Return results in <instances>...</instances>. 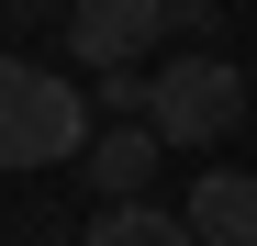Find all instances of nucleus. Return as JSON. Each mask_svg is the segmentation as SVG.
<instances>
[{
  "instance_id": "39448f33",
  "label": "nucleus",
  "mask_w": 257,
  "mask_h": 246,
  "mask_svg": "<svg viewBox=\"0 0 257 246\" xmlns=\"http://www.w3.org/2000/svg\"><path fill=\"white\" fill-rule=\"evenodd\" d=\"M179 213H190L201 246H257V179H246V168H201Z\"/></svg>"
},
{
  "instance_id": "0eeeda50",
  "label": "nucleus",
  "mask_w": 257,
  "mask_h": 246,
  "mask_svg": "<svg viewBox=\"0 0 257 246\" xmlns=\"http://www.w3.org/2000/svg\"><path fill=\"white\" fill-rule=\"evenodd\" d=\"M168 23H179V34H212V0H168Z\"/></svg>"
},
{
  "instance_id": "20e7f679",
  "label": "nucleus",
  "mask_w": 257,
  "mask_h": 246,
  "mask_svg": "<svg viewBox=\"0 0 257 246\" xmlns=\"http://www.w3.org/2000/svg\"><path fill=\"white\" fill-rule=\"evenodd\" d=\"M157 157H168V135L157 123H101V146H90V179L101 201H157Z\"/></svg>"
},
{
  "instance_id": "f257e3e1",
  "label": "nucleus",
  "mask_w": 257,
  "mask_h": 246,
  "mask_svg": "<svg viewBox=\"0 0 257 246\" xmlns=\"http://www.w3.org/2000/svg\"><path fill=\"white\" fill-rule=\"evenodd\" d=\"M101 146V90L90 78H67L45 56H12L0 67V157L34 179V168H90Z\"/></svg>"
},
{
  "instance_id": "f03ea898",
  "label": "nucleus",
  "mask_w": 257,
  "mask_h": 246,
  "mask_svg": "<svg viewBox=\"0 0 257 246\" xmlns=\"http://www.w3.org/2000/svg\"><path fill=\"white\" fill-rule=\"evenodd\" d=\"M246 123V67L235 56H157V135L168 146H224Z\"/></svg>"
},
{
  "instance_id": "7ed1b4c3",
  "label": "nucleus",
  "mask_w": 257,
  "mask_h": 246,
  "mask_svg": "<svg viewBox=\"0 0 257 246\" xmlns=\"http://www.w3.org/2000/svg\"><path fill=\"white\" fill-rule=\"evenodd\" d=\"M157 34H179L168 0H78V12H67V56L90 67V78H112V67H146Z\"/></svg>"
},
{
  "instance_id": "423d86ee",
  "label": "nucleus",
  "mask_w": 257,
  "mask_h": 246,
  "mask_svg": "<svg viewBox=\"0 0 257 246\" xmlns=\"http://www.w3.org/2000/svg\"><path fill=\"white\" fill-rule=\"evenodd\" d=\"M78 246H201L190 213H168V201H101L90 224H78Z\"/></svg>"
},
{
  "instance_id": "6e6552de",
  "label": "nucleus",
  "mask_w": 257,
  "mask_h": 246,
  "mask_svg": "<svg viewBox=\"0 0 257 246\" xmlns=\"http://www.w3.org/2000/svg\"><path fill=\"white\" fill-rule=\"evenodd\" d=\"M45 12H78V0H12V23H23V34L45 23Z\"/></svg>"
}]
</instances>
